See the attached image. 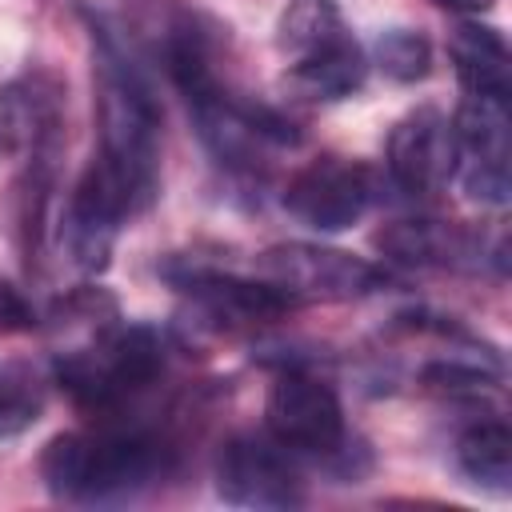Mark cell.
Returning a JSON list of instances; mask_svg holds the SVG:
<instances>
[{"label":"cell","mask_w":512,"mask_h":512,"mask_svg":"<svg viewBox=\"0 0 512 512\" xmlns=\"http://www.w3.org/2000/svg\"><path fill=\"white\" fill-rule=\"evenodd\" d=\"M92 84H96V160L124 184L132 208L144 212L160 188V104L120 32L92 16Z\"/></svg>","instance_id":"obj_1"},{"label":"cell","mask_w":512,"mask_h":512,"mask_svg":"<svg viewBox=\"0 0 512 512\" xmlns=\"http://www.w3.org/2000/svg\"><path fill=\"white\" fill-rule=\"evenodd\" d=\"M164 468V448L144 432H60L40 452V480L56 500L112 504L148 488Z\"/></svg>","instance_id":"obj_2"},{"label":"cell","mask_w":512,"mask_h":512,"mask_svg":"<svg viewBox=\"0 0 512 512\" xmlns=\"http://www.w3.org/2000/svg\"><path fill=\"white\" fill-rule=\"evenodd\" d=\"M256 272L264 280H272L276 288H284L288 296H296L300 304L308 300H364L376 296L392 284V276L364 260L352 256L344 248H328V244H308V240H288V244H272L256 256Z\"/></svg>","instance_id":"obj_3"},{"label":"cell","mask_w":512,"mask_h":512,"mask_svg":"<svg viewBox=\"0 0 512 512\" xmlns=\"http://www.w3.org/2000/svg\"><path fill=\"white\" fill-rule=\"evenodd\" d=\"M456 136V176L468 192V200L484 208H504L512 200V116L508 100L496 96H468L460 100L452 116Z\"/></svg>","instance_id":"obj_4"},{"label":"cell","mask_w":512,"mask_h":512,"mask_svg":"<svg viewBox=\"0 0 512 512\" xmlns=\"http://www.w3.org/2000/svg\"><path fill=\"white\" fill-rule=\"evenodd\" d=\"M380 196V176L348 156H320L292 172L284 184V212L312 232H344L352 228Z\"/></svg>","instance_id":"obj_5"},{"label":"cell","mask_w":512,"mask_h":512,"mask_svg":"<svg viewBox=\"0 0 512 512\" xmlns=\"http://www.w3.org/2000/svg\"><path fill=\"white\" fill-rule=\"evenodd\" d=\"M136 216L132 196L124 192V184L92 156L88 168L80 172L64 216H60V252L68 256L72 268L96 276L108 268L112 244L124 228V220Z\"/></svg>","instance_id":"obj_6"},{"label":"cell","mask_w":512,"mask_h":512,"mask_svg":"<svg viewBox=\"0 0 512 512\" xmlns=\"http://www.w3.org/2000/svg\"><path fill=\"white\" fill-rule=\"evenodd\" d=\"M264 424L268 436L300 456H316V460H332L344 444V408L336 400V392L304 372H284L276 376V384L268 388L264 400Z\"/></svg>","instance_id":"obj_7"},{"label":"cell","mask_w":512,"mask_h":512,"mask_svg":"<svg viewBox=\"0 0 512 512\" xmlns=\"http://www.w3.org/2000/svg\"><path fill=\"white\" fill-rule=\"evenodd\" d=\"M372 240L392 264H408V268H480V264H492L496 276L508 272L504 232H496V240H484L480 228H468L456 220H432V216L388 220Z\"/></svg>","instance_id":"obj_8"},{"label":"cell","mask_w":512,"mask_h":512,"mask_svg":"<svg viewBox=\"0 0 512 512\" xmlns=\"http://www.w3.org/2000/svg\"><path fill=\"white\" fill-rule=\"evenodd\" d=\"M160 276L172 280L212 320H224V324H268V320H280L292 308H300V300L288 296L284 288H276L272 280H264V276L248 280V276H236V272L208 264V260H196V256L164 260Z\"/></svg>","instance_id":"obj_9"},{"label":"cell","mask_w":512,"mask_h":512,"mask_svg":"<svg viewBox=\"0 0 512 512\" xmlns=\"http://www.w3.org/2000/svg\"><path fill=\"white\" fill-rule=\"evenodd\" d=\"M216 492L236 508H296L304 500V480L288 448L244 432L216 452Z\"/></svg>","instance_id":"obj_10"},{"label":"cell","mask_w":512,"mask_h":512,"mask_svg":"<svg viewBox=\"0 0 512 512\" xmlns=\"http://www.w3.org/2000/svg\"><path fill=\"white\" fill-rule=\"evenodd\" d=\"M68 88L48 68H28L0 84V152L32 164L48 160L64 136Z\"/></svg>","instance_id":"obj_11"},{"label":"cell","mask_w":512,"mask_h":512,"mask_svg":"<svg viewBox=\"0 0 512 512\" xmlns=\"http://www.w3.org/2000/svg\"><path fill=\"white\" fill-rule=\"evenodd\" d=\"M388 180L408 196H436L456 176L452 120L436 108H412L388 132Z\"/></svg>","instance_id":"obj_12"},{"label":"cell","mask_w":512,"mask_h":512,"mask_svg":"<svg viewBox=\"0 0 512 512\" xmlns=\"http://www.w3.org/2000/svg\"><path fill=\"white\" fill-rule=\"evenodd\" d=\"M448 56L468 96H496V100L512 96V52L500 28L480 20H460L448 36Z\"/></svg>","instance_id":"obj_13"},{"label":"cell","mask_w":512,"mask_h":512,"mask_svg":"<svg viewBox=\"0 0 512 512\" xmlns=\"http://www.w3.org/2000/svg\"><path fill=\"white\" fill-rule=\"evenodd\" d=\"M364 76H368V56L352 32L288 64V88L300 100H324V104L360 92Z\"/></svg>","instance_id":"obj_14"},{"label":"cell","mask_w":512,"mask_h":512,"mask_svg":"<svg viewBox=\"0 0 512 512\" xmlns=\"http://www.w3.org/2000/svg\"><path fill=\"white\" fill-rule=\"evenodd\" d=\"M456 464L476 488L504 496L512 488V428L500 416L468 424L456 440Z\"/></svg>","instance_id":"obj_15"},{"label":"cell","mask_w":512,"mask_h":512,"mask_svg":"<svg viewBox=\"0 0 512 512\" xmlns=\"http://www.w3.org/2000/svg\"><path fill=\"white\" fill-rule=\"evenodd\" d=\"M344 32L348 28H344L336 0H288V8L280 12V24H276V44H280V52L300 60V56L340 40Z\"/></svg>","instance_id":"obj_16"},{"label":"cell","mask_w":512,"mask_h":512,"mask_svg":"<svg viewBox=\"0 0 512 512\" xmlns=\"http://www.w3.org/2000/svg\"><path fill=\"white\" fill-rule=\"evenodd\" d=\"M372 64L396 80V84H416L428 76L432 68V44L424 40V32L412 28H384L372 44Z\"/></svg>","instance_id":"obj_17"},{"label":"cell","mask_w":512,"mask_h":512,"mask_svg":"<svg viewBox=\"0 0 512 512\" xmlns=\"http://www.w3.org/2000/svg\"><path fill=\"white\" fill-rule=\"evenodd\" d=\"M40 416V392L28 372L0 368V436H16Z\"/></svg>","instance_id":"obj_18"},{"label":"cell","mask_w":512,"mask_h":512,"mask_svg":"<svg viewBox=\"0 0 512 512\" xmlns=\"http://www.w3.org/2000/svg\"><path fill=\"white\" fill-rule=\"evenodd\" d=\"M32 324H36L32 304H28L8 280H0V328H4V332H28Z\"/></svg>","instance_id":"obj_19"},{"label":"cell","mask_w":512,"mask_h":512,"mask_svg":"<svg viewBox=\"0 0 512 512\" xmlns=\"http://www.w3.org/2000/svg\"><path fill=\"white\" fill-rule=\"evenodd\" d=\"M436 8H448V12H460V16H480L488 12L496 0H432Z\"/></svg>","instance_id":"obj_20"}]
</instances>
